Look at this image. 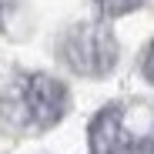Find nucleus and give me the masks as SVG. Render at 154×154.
<instances>
[{
  "mask_svg": "<svg viewBox=\"0 0 154 154\" xmlns=\"http://www.w3.org/2000/svg\"><path fill=\"white\" fill-rule=\"evenodd\" d=\"M14 107L20 124L50 127L67 114V87L50 74H27L14 84Z\"/></svg>",
  "mask_w": 154,
  "mask_h": 154,
  "instance_id": "1",
  "label": "nucleus"
},
{
  "mask_svg": "<svg viewBox=\"0 0 154 154\" xmlns=\"http://www.w3.org/2000/svg\"><path fill=\"white\" fill-rule=\"evenodd\" d=\"M64 60L84 77H104L117 64V40L107 23H81L64 37Z\"/></svg>",
  "mask_w": 154,
  "mask_h": 154,
  "instance_id": "2",
  "label": "nucleus"
},
{
  "mask_svg": "<svg viewBox=\"0 0 154 154\" xmlns=\"http://www.w3.org/2000/svg\"><path fill=\"white\" fill-rule=\"evenodd\" d=\"M124 144H127L124 111L117 104H111L91 121V154H117Z\"/></svg>",
  "mask_w": 154,
  "mask_h": 154,
  "instance_id": "3",
  "label": "nucleus"
},
{
  "mask_svg": "<svg viewBox=\"0 0 154 154\" xmlns=\"http://www.w3.org/2000/svg\"><path fill=\"white\" fill-rule=\"evenodd\" d=\"M94 4L100 7V14H104V17H121V14L137 10L144 0H94Z\"/></svg>",
  "mask_w": 154,
  "mask_h": 154,
  "instance_id": "4",
  "label": "nucleus"
},
{
  "mask_svg": "<svg viewBox=\"0 0 154 154\" xmlns=\"http://www.w3.org/2000/svg\"><path fill=\"white\" fill-rule=\"evenodd\" d=\"M144 74H147V81L154 84V44H151V50H147V60H144Z\"/></svg>",
  "mask_w": 154,
  "mask_h": 154,
  "instance_id": "5",
  "label": "nucleus"
},
{
  "mask_svg": "<svg viewBox=\"0 0 154 154\" xmlns=\"http://www.w3.org/2000/svg\"><path fill=\"white\" fill-rule=\"evenodd\" d=\"M4 17H7V4L0 0V27H4Z\"/></svg>",
  "mask_w": 154,
  "mask_h": 154,
  "instance_id": "6",
  "label": "nucleus"
}]
</instances>
